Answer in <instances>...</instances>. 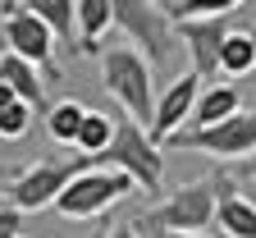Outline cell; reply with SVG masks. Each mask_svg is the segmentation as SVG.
I'll list each match as a JSON object with an SVG mask.
<instances>
[{
  "label": "cell",
  "instance_id": "cell-3",
  "mask_svg": "<svg viewBox=\"0 0 256 238\" xmlns=\"http://www.w3.org/2000/svg\"><path fill=\"white\" fill-rule=\"evenodd\" d=\"M110 5H114V23L133 37V46H142V60L151 64V74L165 69L178 51L170 14L160 5H151V0H110Z\"/></svg>",
  "mask_w": 256,
  "mask_h": 238
},
{
  "label": "cell",
  "instance_id": "cell-23",
  "mask_svg": "<svg viewBox=\"0 0 256 238\" xmlns=\"http://www.w3.org/2000/svg\"><path fill=\"white\" fill-rule=\"evenodd\" d=\"M238 174H247V179H256V151H252L247 160H238Z\"/></svg>",
  "mask_w": 256,
  "mask_h": 238
},
{
  "label": "cell",
  "instance_id": "cell-20",
  "mask_svg": "<svg viewBox=\"0 0 256 238\" xmlns=\"http://www.w3.org/2000/svg\"><path fill=\"white\" fill-rule=\"evenodd\" d=\"M18 229H23V211H14V206L0 201V238H23Z\"/></svg>",
  "mask_w": 256,
  "mask_h": 238
},
{
  "label": "cell",
  "instance_id": "cell-8",
  "mask_svg": "<svg viewBox=\"0 0 256 238\" xmlns=\"http://www.w3.org/2000/svg\"><path fill=\"white\" fill-rule=\"evenodd\" d=\"M0 19H5V46L10 55L28 60L37 74H46L50 83H60V69H55V37L50 28L32 14L28 5H0Z\"/></svg>",
  "mask_w": 256,
  "mask_h": 238
},
{
  "label": "cell",
  "instance_id": "cell-19",
  "mask_svg": "<svg viewBox=\"0 0 256 238\" xmlns=\"http://www.w3.org/2000/svg\"><path fill=\"white\" fill-rule=\"evenodd\" d=\"M28 128H32V106H23V101L0 115V138H5V142H18Z\"/></svg>",
  "mask_w": 256,
  "mask_h": 238
},
{
  "label": "cell",
  "instance_id": "cell-24",
  "mask_svg": "<svg viewBox=\"0 0 256 238\" xmlns=\"http://www.w3.org/2000/svg\"><path fill=\"white\" fill-rule=\"evenodd\" d=\"M165 238H206V233H165Z\"/></svg>",
  "mask_w": 256,
  "mask_h": 238
},
{
  "label": "cell",
  "instance_id": "cell-21",
  "mask_svg": "<svg viewBox=\"0 0 256 238\" xmlns=\"http://www.w3.org/2000/svg\"><path fill=\"white\" fill-rule=\"evenodd\" d=\"M106 238H138V224H133V220H124V224H110V229H106Z\"/></svg>",
  "mask_w": 256,
  "mask_h": 238
},
{
  "label": "cell",
  "instance_id": "cell-2",
  "mask_svg": "<svg viewBox=\"0 0 256 238\" xmlns=\"http://www.w3.org/2000/svg\"><path fill=\"white\" fill-rule=\"evenodd\" d=\"M101 87L128 110V119L151 128L156 119V87H151V64L133 46H106L101 51Z\"/></svg>",
  "mask_w": 256,
  "mask_h": 238
},
{
  "label": "cell",
  "instance_id": "cell-9",
  "mask_svg": "<svg viewBox=\"0 0 256 238\" xmlns=\"http://www.w3.org/2000/svg\"><path fill=\"white\" fill-rule=\"evenodd\" d=\"M197 96H202V78L197 74H178L165 92L156 96V119H151V142H170L174 133H183V124L192 119V110H197Z\"/></svg>",
  "mask_w": 256,
  "mask_h": 238
},
{
  "label": "cell",
  "instance_id": "cell-12",
  "mask_svg": "<svg viewBox=\"0 0 256 238\" xmlns=\"http://www.w3.org/2000/svg\"><path fill=\"white\" fill-rule=\"evenodd\" d=\"M0 83L5 87H14V96L23 101V106H32V110H42V101H46V83H42V74L32 69L28 60H18V55H0Z\"/></svg>",
  "mask_w": 256,
  "mask_h": 238
},
{
  "label": "cell",
  "instance_id": "cell-5",
  "mask_svg": "<svg viewBox=\"0 0 256 238\" xmlns=\"http://www.w3.org/2000/svg\"><path fill=\"white\" fill-rule=\"evenodd\" d=\"M96 160L78 156V160H37V165H28L23 174H14L10 183V206L14 211H46L60 201V192L69 188L82 169H92Z\"/></svg>",
  "mask_w": 256,
  "mask_h": 238
},
{
  "label": "cell",
  "instance_id": "cell-10",
  "mask_svg": "<svg viewBox=\"0 0 256 238\" xmlns=\"http://www.w3.org/2000/svg\"><path fill=\"white\" fill-rule=\"evenodd\" d=\"M174 32L183 37V46L192 55V74L202 83L215 78L220 74V46L229 37V14H220V19H183V23H174Z\"/></svg>",
  "mask_w": 256,
  "mask_h": 238
},
{
  "label": "cell",
  "instance_id": "cell-6",
  "mask_svg": "<svg viewBox=\"0 0 256 238\" xmlns=\"http://www.w3.org/2000/svg\"><path fill=\"white\" fill-rule=\"evenodd\" d=\"M101 160H110V169L128 174L133 183H142L146 192H160V179H165V156H160V147L151 142V133H146L142 124L119 119L114 142H110V151H106Z\"/></svg>",
  "mask_w": 256,
  "mask_h": 238
},
{
  "label": "cell",
  "instance_id": "cell-22",
  "mask_svg": "<svg viewBox=\"0 0 256 238\" xmlns=\"http://www.w3.org/2000/svg\"><path fill=\"white\" fill-rule=\"evenodd\" d=\"M10 106H18V96H14V87H5V83H0V115H5Z\"/></svg>",
  "mask_w": 256,
  "mask_h": 238
},
{
  "label": "cell",
  "instance_id": "cell-1",
  "mask_svg": "<svg viewBox=\"0 0 256 238\" xmlns=\"http://www.w3.org/2000/svg\"><path fill=\"white\" fill-rule=\"evenodd\" d=\"M234 192V179L224 174V169H210V174L183 183L178 192H170L160 206H151L142 220L133 224H151L160 233H197L206 224H215V211H220V197Z\"/></svg>",
  "mask_w": 256,
  "mask_h": 238
},
{
  "label": "cell",
  "instance_id": "cell-4",
  "mask_svg": "<svg viewBox=\"0 0 256 238\" xmlns=\"http://www.w3.org/2000/svg\"><path fill=\"white\" fill-rule=\"evenodd\" d=\"M133 188H138V183L128 179V174H119V169H110V165H92V169H82V174L60 192L55 211L69 215V220H92V215L110 211L114 201L128 197Z\"/></svg>",
  "mask_w": 256,
  "mask_h": 238
},
{
  "label": "cell",
  "instance_id": "cell-18",
  "mask_svg": "<svg viewBox=\"0 0 256 238\" xmlns=\"http://www.w3.org/2000/svg\"><path fill=\"white\" fill-rule=\"evenodd\" d=\"M114 128H119V119H110V115H101V110H87L74 147L87 151V160H101V156L110 151V142H114Z\"/></svg>",
  "mask_w": 256,
  "mask_h": 238
},
{
  "label": "cell",
  "instance_id": "cell-17",
  "mask_svg": "<svg viewBox=\"0 0 256 238\" xmlns=\"http://www.w3.org/2000/svg\"><path fill=\"white\" fill-rule=\"evenodd\" d=\"M82 119H87V106H82L78 96H64V101H55V106H46V133H50L55 142H64V147L78 142Z\"/></svg>",
  "mask_w": 256,
  "mask_h": 238
},
{
  "label": "cell",
  "instance_id": "cell-25",
  "mask_svg": "<svg viewBox=\"0 0 256 238\" xmlns=\"http://www.w3.org/2000/svg\"><path fill=\"white\" fill-rule=\"evenodd\" d=\"M106 229H110V224H101V229H96V233H92V238H106Z\"/></svg>",
  "mask_w": 256,
  "mask_h": 238
},
{
  "label": "cell",
  "instance_id": "cell-27",
  "mask_svg": "<svg viewBox=\"0 0 256 238\" xmlns=\"http://www.w3.org/2000/svg\"><path fill=\"white\" fill-rule=\"evenodd\" d=\"M0 179H5V165H0Z\"/></svg>",
  "mask_w": 256,
  "mask_h": 238
},
{
  "label": "cell",
  "instance_id": "cell-15",
  "mask_svg": "<svg viewBox=\"0 0 256 238\" xmlns=\"http://www.w3.org/2000/svg\"><path fill=\"white\" fill-rule=\"evenodd\" d=\"M114 23V5L110 0H78V51H87V55H96L101 51V32Z\"/></svg>",
  "mask_w": 256,
  "mask_h": 238
},
{
  "label": "cell",
  "instance_id": "cell-26",
  "mask_svg": "<svg viewBox=\"0 0 256 238\" xmlns=\"http://www.w3.org/2000/svg\"><path fill=\"white\" fill-rule=\"evenodd\" d=\"M0 42H5V19H0Z\"/></svg>",
  "mask_w": 256,
  "mask_h": 238
},
{
  "label": "cell",
  "instance_id": "cell-7",
  "mask_svg": "<svg viewBox=\"0 0 256 238\" xmlns=\"http://www.w3.org/2000/svg\"><path fill=\"white\" fill-rule=\"evenodd\" d=\"M170 147L178 151H202V156H215V160H247L256 151V110H238L234 119H224L215 128H183L170 138Z\"/></svg>",
  "mask_w": 256,
  "mask_h": 238
},
{
  "label": "cell",
  "instance_id": "cell-13",
  "mask_svg": "<svg viewBox=\"0 0 256 238\" xmlns=\"http://www.w3.org/2000/svg\"><path fill=\"white\" fill-rule=\"evenodd\" d=\"M256 69V28H229V37L220 46V74L242 78Z\"/></svg>",
  "mask_w": 256,
  "mask_h": 238
},
{
  "label": "cell",
  "instance_id": "cell-16",
  "mask_svg": "<svg viewBox=\"0 0 256 238\" xmlns=\"http://www.w3.org/2000/svg\"><path fill=\"white\" fill-rule=\"evenodd\" d=\"M28 10L50 28L55 42H78V5L74 0H28Z\"/></svg>",
  "mask_w": 256,
  "mask_h": 238
},
{
  "label": "cell",
  "instance_id": "cell-11",
  "mask_svg": "<svg viewBox=\"0 0 256 238\" xmlns=\"http://www.w3.org/2000/svg\"><path fill=\"white\" fill-rule=\"evenodd\" d=\"M238 110H242L238 87H234V83H210V87H202V96H197L192 128H215V124H224V119H234Z\"/></svg>",
  "mask_w": 256,
  "mask_h": 238
},
{
  "label": "cell",
  "instance_id": "cell-14",
  "mask_svg": "<svg viewBox=\"0 0 256 238\" xmlns=\"http://www.w3.org/2000/svg\"><path fill=\"white\" fill-rule=\"evenodd\" d=\"M215 229L224 238H256V206L247 197L229 192V197H220V211H215Z\"/></svg>",
  "mask_w": 256,
  "mask_h": 238
}]
</instances>
